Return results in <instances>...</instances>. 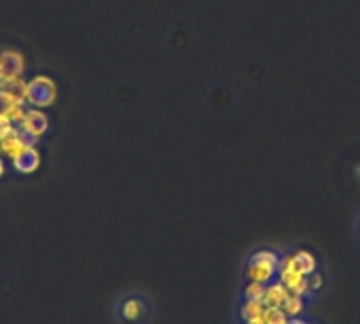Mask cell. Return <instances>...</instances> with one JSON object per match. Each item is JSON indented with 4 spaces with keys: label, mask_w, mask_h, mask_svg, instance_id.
I'll return each instance as SVG.
<instances>
[{
    "label": "cell",
    "mask_w": 360,
    "mask_h": 324,
    "mask_svg": "<svg viewBox=\"0 0 360 324\" xmlns=\"http://www.w3.org/2000/svg\"><path fill=\"white\" fill-rule=\"evenodd\" d=\"M112 316L116 324H150L154 318V306L146 293L127 291L114 299Z\"/></svg>",
    "instance_id": "cell-1"
},
{
    "label": "cell",
    "mask_w": 360,
    "mask_h": 324,
    "mask_svg": "<svg viewBox=\"0 0 360 324\" xmlns=\"http://www.w3.org/2000/svg\"><path fill=\"white\" fill-rule=\"evenodd\" d=\"M278 266H281L278 253L270 249H259L249 255L247 266H245V278L251 283L270 285L272 280L278 278Z\"/></svg>",
    "instance_id": "cell-2"
},
{
    "label": "cell",
    "mask_w": 360,
    "mask_h": 324,
    "mask_svg": "<svg viewBox=\"0 0 360 324\" xmlns=\"http://www.w3.org/2000/svg\"><path fill=\"white\" fill-rule=\"evenodd\" d=\"M57 99V84L49 76H34L30 82H25V101L36 108L44 110L51 108Z\"/></svg>",
    "instance_id": "cell-3"
},
{
    "label": "cell",
    "mask_w": 360,
    "mask_h": 324,
    "mask_svg": "<svg viewBox=\"0 0 360 324\" xmlns=\"http://www.w3.org/2000/svg\"><path fill=\"white\" fill-rule=\"evenodd\" d=\"M25 72V57L19 51H0V82H17Z\"/></svg>",
    "instance_id": "cell-4"
},
{
    "label": "cell",
    "mask_w": 360,
    "mask_h": 324,
    "mask_svg": "<svg viewBox=\"0 0 360 324\" xmlns=\"http://www.w3.org/2000/svg\"><path fill=\"white\" fill-rule=\"evenodd\" d=\"M17 129H19L21 133H25V135L38 139L40 135H44V133L49 131V118H46L44 112H40V110H36V108L25 110L23 118L17 122Z\"/></svg>",
    "instance_id": "cell-5"
},
{
    "label": "cell",
    "mask_w": 360,
    "mask_h": 324,
    "mask_svg": "<svg viewBox=\"0 0 360 324\" xmlns=\"http://www.w3.org/2000/svg\"><path fill=\"white\" fill-rule=\"evenodd\" d=\"M13 167H15L17 173H23V175L34 173V171L40 167V154H38V150H36L34 145L21 150V152L13 158Z\"/></svg>",
    "instance_id": "cell-6"
},
{
    "label": "cell",
    "mask_w": 360,
    "mask_h": 324,
    "mask_svg": "<svg viewBox=\"0 0 360 324\" xmlns=\"http://www.w3.org/2000/svg\"><path fill=\"white\" fill-rule=\"evenodd\" d=\"M289 289L281 283V280H272L270 285H266V293H264V306L266 310L268 308H283V304L287 302L289 297Z\"/></svg>",
    "instance_id": "cell-7"
},
{
    "label": "cell",
    "mask_w": 360,
    "mask_h": 324,
    "mask_svg": "<svg viewBox=\"0 0 360 324\" xmlns=\"http://www.w3.org/2000/svg\"><path fill=\"white\" fill-rule=\"evenodd\" d=\"M293 266H295V270L302 274V276H312L316 270H319V261H316V257L310 253V251H306V249H302V251H295L293 253Z\"/></svg>",
    "instance_id": "cell-8"
},
{
    "label": "cell",
    "mask_w": 360,
    "mask_h": 324,
    "mask_svg": "<svg viewBox=\"0 0 360 324\" xmlns=\"http://www.w3.org/2000/svg\"><path fill=\"white\" fill-rule=\"evenodd\" d=\"M283 310H285V314L289 316V318H297V316H302L304 314V310H306V297H302V295H289L287 297V302L283 304Z\"/></svg>",
    "instance_id": "cell-9"
},
{
    "label": "cell",
    "mask_w": 360,
    "mask_h": 324,
    "mask_svg": "<svg viewBox=\"0 0 360 324\" xmlns=\"http://www.w3.org/2000/svg\"><path fill=\"white\" fill-rule=\"evenodd\" d=\"M264 293H266V285L247 280V285L243 289V299L245 302H253V304H262L264 302Z\"/></svg>",
    "instance_id": "cell-10"
},
{
    "label": "cell",
    "mask_w": 360,
    "mask_h": 324,
    "mask_svg": "<svg viewBox=\"0 0 360 324\" xmlns=\"http://www.w3.org/2000/svg\"><path fill=\"white\" fill-rule=\"evenodd\" d=\"M238 312H240V318H243V323H245V320H249V318L264 316L266 306H264V304H253V302H243V306H240Z\"/></svg>",
    "instance_id": "cell-11"
},
{
    "label": "cell",
    "mask_w": 360,
    "mask_h": 324,
    "mask_svg": "<svg viewBox=\"0 0 360 324\" xmlns=\"http://www.w3.org/2000/svg\"><path fill=\"white\" fill-rule=\"evenodd\" d=\"M264 320H266V324H287L289 316L285 314L283 308H268L264 312Z\"/></svg>",
    "instance_id": "cell-12"
},
{
    "label": "cell",
    "mask_w": 360,
    "mask_h": 324,
    "mask_svg": "<svg viewBox=\"0 0 360 324\" xmlns=\"http://www.w3.org/2000/svg\"><path fill=\"white\" fill-rule=\"evenodd\" d=\"M15 129H17V127H15V122H13L4 112H0V141H2V139H6Z\"/></svg>",
    "instance_id": "cell-13"
},
{
    "label": "cell",
    "mask_w": 360,
    "mask_h": 324,
    "mask_svg": "<svg viewBox=\"0 0 360 324\" xmlns=\"http://www.w3.org/2000/svg\"><path fill=\"white\" fill-rule=\"evenodd\" d=\"M323 285H325V283H323V274H321L319 270H316L312 276H308V293H310V295L319 293V291L323 289Z\"/></svg>",
    "instance_id": "cell-14"
},
{
    "label": "cell",
    "mask_w": 360,
    "mask_h": 324,
    "mask_svg": "<svg viewBox=\"0 0 360 324\" xmlns=\"http://www.w3.org/2000/svg\"><path fill=\"white\" fill-rule=\"evenodd\" d=\"M287 324H314V323H310L308 318H304V316H297V318H289V323Z\"/></svg>",
    "instance_id": "cell-15"
},
{
    "label": "cell",
    "mask_w": 360,
    "mask_h": 324,
    "mask_svg": "<svg viewBox=\"0 0 360 324\" xmlns=\"http://www.w3.org/2000/svg\"><path fill=\"white\" fill-rule=\"evenodd\" d=\"M243 324H266V320H264V316H257V318H249V320H245Z\"/></svg>",
    "instance_id": "cell-16"
},
{
    "label": "cell",
    "mask_w": 360,
    "mask_h": 324,
    "mask_svg": "<svg viewBox=\"0 0 360 324\" xmlns=\"http://www.w3.org/2000/svg\"><path fill=\"white\" fill-rule=\"evenodd\" d=\"M4 175V162H2V158H0V177Z\"/></svg>",
    "instance_id": "cell-17"
},
{
    "label": "cell",
    "mask_w": 360,
    "mask_h": 324,
    "mask_svg": "<svg viewBox=\"0 0 360 324\" xmlns=\"http://www.w3.org/2000/svg\"><path fill=\"white\" fill-rule=\"evenodd\" d=\"M356 228H359V234H360V215H359V221H356Z\"/></svg>",
    "instance_id": "cell-18"
}]
</instances>
